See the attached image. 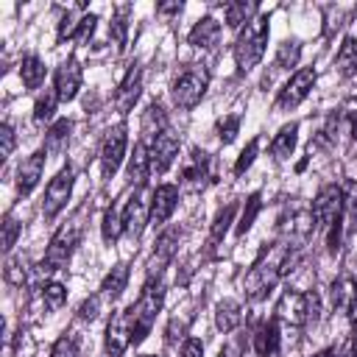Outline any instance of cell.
Wrapping results in <instances>:
<instances>
[{
	"label": "cell",
	"mask_w": 357,
	"mask_h": 357,
	"mask_svg": "<svg viewBox=\"0 0 357 357\" xmlns=\"http://www.w3.org/2000/svg\"><path fill=\"white\" fill-rule=\"evenodd\" d=\"M142 357H156V354H142Z\"/></svg>",
	"instance_id": "9f6ffc18"
},
{
	"label": "cell",
	"mask_w": 357,
	"mask_h": 357,
	"mask_svg": "<svg viewBox=\"0 0 357 357\" xmlns=\"http://www.w3.org/2000/svg\"><path fill=\"white\" fill-rule=\"evenodd\" d=\"M95 22H98V17H95V14H84V17L78 20V25H75L73 39H75V42H86V39L92 36V31H95Z\"/></svg>",
	"instance_id": "ee69618b"
},
{
	"label": "cell",
	"mask_w": 357,
	"mask_h": 357,
	"mask_svg": "<svg viewBox=\"0 0 357 357\" xmlns=\"http://www.w3.org/2000/svg\"><path fill=\"white\" fill-rule=\"evenodd\" d=\"M178 229H165L156 240V248H153V257L148 259V279H156L162 273V268L173 259L176 254V245H178Z\"/></svg>",
	"instance_id": "e0dca14e"
},
{
	"label": "cell",
	"mask_w": 357,
	"mask_h": 357,
	"mask_svg": "<svg viewBox=\"0 0 357 357\" xmlns=\"http://www.w3.org/2000/svg\"><path fill=\"white\" fill-rule=\"evenodd\" d=\"M343 195H346V206H343V215H346V231L349 234H357V181H349L346 184V190H343Z\"/></svg>",
	"instance_id": "d590c367"
},
{
	"label": "cell",
	"mask_w": 357,
	"mask_h": 357,
	"mask_svg": "<svg viewBox=\"0 0 357 357\" xmlns=\"http://www.w3.org/2000/svg\"><path fill=\"white\" fill-rule=\"evenodd\" d=\"M0 142H3L0 159H8V156L14 153V145H17V137H14V128H11V123H3V126H0Z\"/></svg>",
	"instance_id": "f6af8a7d"
},
{
	"label": "cell",
	"mask_w": 357,
	"mask_h": 357,
	"mask_svg": "<svg viewBox=\"0 0 357 357\" xmlns=\"http://www.w3.org/2000/svg\"><path fill=\"white\" fill-rule=\"evenodd\" d=\"M298 59H301V45H298L296 39H287V42H282L279 50H276L273 70H290V67L298 64Z\"/></svg>",
	"instance_id": "d6a6232c"
},
{
	"label": "cell",
	"mask_w": 357,
	"mask_h": 357,
	"mask_svg": "<svg viewBox=\"0 0 357 357\" xmlns=\"http://www.w3.org/2000/svg\"><path fill=\"white\" fill-rule=\"evenodd\" d=\"M45 151H33L28 159H22L20 170H17V192L20 195H31L33 187L39 184L42 173H45Z\"/></svg>",
	"instance_id": "ac0fdd59"
},
{
	"label": "cell",
	"mask_w": 357,
	"mask_h": 357,
	"mask_svg": "<svg viewBox=\"0 0 357 357\" xmlns=\"http://www.w3.org/2000/svg\"><path fill=\"white\" fill-rule=\"evenodd\" d=\"M206 89H209V70L201 67V64H192L184 73H178V78L173 81L170 98H173V103L178 109H192V106L201 103Z\"/></svg>",
	"instance_id": "8992f818"
},
{
	"label": "cell",
	"mask_w": 357,
	"mask_h": 357,
	"mask_svg": "<svg viewBox=\"0 0 357 357\" xmlns=\"http://www.w3.org/2000/svg\"><path fill=\"white\" fill-rule=\"evenodd\" d=\"M176 206H178V187L159 184L151 195V226H165L176 212Z\"/></svg>",
	"instance_id": "2e32d148"
},
{
	"label": "cell",
	"mask_w": 357,
	"mask_h": 357,
	"mask_svg": "<svg viewBox=\"0 0 357 357\" xmlns=\"http://www.w3.org/2000/svg\"><path fill=\"white\" fill-rule=\"evenodd\" d=\"M20 231H22V226H20V223H17V218L8 212V215L3 218V251H6V254H8V251L17 245Z\"/></svg>",
	"instance_id": "f35d334b"
},
{
	"label": "cell",
	"mask_w": 357,
	"mask_h": 357,
	"mask_svg": "<svg viewBox=\"0 0 357 357\" xmlns=\"http://www.w3.org/2000/svg\"><path fill=\"white\" fill-rule=\"evenodd\" d=\"M184 332H187V321L173 318V321H170V326H167V346H176V340H181V337H184Z\"/></svg>",
	"instance_id": "7dc6e473"
},
{
	"label": "cell",
	"mask_w": 357,
	"mask_h": 357,
	"mask_svg": "<svg viewBox=\"0 0 357 357\" xmlns=\"http://www.w3.org/2000/svg\"><path fill=\"white\" fill-rule=\"evenodd\" d=\"M81 215H84V212H75V215H73L67 223H61L59 231L50 237L47 251H45V257H42V262H39V271H42V273H56V271H61V268L70 262V257H73V251H75V245H78V240H81V231H84Z\"/></svg>",
	"instance_id": "3957f363"
},
{
	"label": "cell",
	"mask_w": 357,
	"mask_h": 357,
	"mask_svg": "<svg viewBox=\"0 0 357 357\" xmlns=\"http://www.w3.org/2000/svg\"><path fill=\"white\" fill-rule=\"evenodd\" d=\"M318 310H321V301H318L315 293H304V290L287 287L279 296L276 307H273V312H276L273 318L282 321V324H290V326H304V324L318 318Z\"/></svg>",
	"instance_id": "5b68a950"
},
{
	"label": "cell",
	"mask_w": 357,
	"mask_h": 357,
	"mask_svg": "<svg viewBox=\"0 0 357 357\" xmlns=\"http://www.w3.org/2000/svg\"><path fill=\"white\" fill-rule=\"evenodd\" d=\"M335 67L343 78L354 75L357 73V36H346L337 47V56H335Z\"/></svg>",
	"instance_id": "83f0119b"
},
{
	"label": "cell",
	"mask_w": 357,
	"mask_h": 357,
	"mask_svg": "<svg viewBox=\"0 0 357 357\" xmlns=\"http://www.w3.org/2000/svg\"><path fill=\"white\" fill-rule=\"evenodd\" d=\"M206 181H209V156L195 148L190 153L184 170H181V184L190 187V190H201Z\"/></svg>",
	"instance_id": "44dd1931"
},
{
	"label": "cell",
	"mask_w": 357,
	"mask_h": 357,
	"mask_svg": "<svg viewBox=\"0 0 357 357\" xmlns=\"http://www.w3.org/2000/svg\"><path fill=\"white\" fill-rule=\"evenodd\" d=\"M134 343V326H131V312L128 307L114 312L106 324V354L109 357H123V351Z\"/></svg>",
	"instance_id": "7c38bea8"
},
{
	"label": "cell",
	"mask_w": 357,
	"mask_h": 357,
	"mask_svg": "<svg viewBox=\"0 0 357 357\" xmlns=\"http://www.w3.org/2000/svg\"><path fill=\"white\" fill-rule=\"evenodd\" d=\"M218 357H237V346H234V343H229V346H223Z\"/></svg>",
	"instance_id": "f907efd6"
},
{
	"label": "cell",
	"mask_w": 357,
	"mask_h": 357,
	"mask_svg": "<svg viewBox=\"0 0 357 357\" xmlns=\"http://www.w3.org/2000/svg\"><path fill=\"white\" fill-rule=\"evenodd\" d=\"M139 92H142V70L139 64H131L128 73L123 75V81L117 84V92H114V109L120 114H128L134 109V103L139 100Z\"/></svg>",
	"instance_id": "9a60e30c"
},
{
	"label": "cell",
	"mask_w": 357,
	"mask_h": 357,
	"mask_svg": "<svg viewBox=\"0 0 357 357\" xmlns=\"http://www.w3.org/2000/svg\"><path fill=\"white\" fill-rule=\"evenodd\" d=\"M100 293H95V296H89L84 304H81V310H78V318L81 321H92V318H98V307H100Z\"/></svg>",
	"instance_id": "bcb514c9"
},
{
	"label": "cell",
	"mask_w": 357,
	"mask_h": 357,
	"mask_svg": "<svg viewBox=\"0 0 357 357\" xmlns=\"http://www.w3.org/2000/svg\"><path fill=\"white\" fill-rule=\"evenodd\" d=\"M343 206H346V195L343 187L337 184H324L312 201V218L321 229H332L337 223H343Z\"/></svg>",
	"instance_id": "52a82bcc"
},
{
	"label": "cell",
	"mask_w": 357,
	"mask_h": 357,
	"mask_svg": "<svg viewBox=\"0 0 357 357\" xmlns=\"http://www.w3.org/2000/svg\"><path fill=\"white\" fill-rule=\"evenodd\" d=\"M6 282H8V284H14V287H22V284L28 282V271H25L22 257H17V259H8V262H6Z\"/></svg>",
	"instance_id": "ab89813d"
},
{
	"label": "cell",
	"mask_w": 357,
	"mask_h": 357,
	"mask_svg": "<svg viewBox=\"0 0 357 357\" xmlns=\"http://www.w3.org/2000/svg\"><path fill=\"white\" fill-rule=\"evenodd\" d=\"M240 321H243V307H240V301H234V298L218 301V307H215V326H218L220 332H234V329L240 326Z\"/></svg>",
	"instance_id": "484cf974"
},
{
	"label": "cell",
	"mask_w": 357,
	"mask_h": 357,
	"mask_svg": "<svg viewBox=\"0 0 357 357\" xmlns=\"http://www.w3.org/2000/svg\"><path fill=\"white\" fill-rule=\"evenodd\" d=\"M357 298V282L351 276H340L335 284H332V304L340 310V312H349L351 301Z\"/></svg>",
	"instance_id": "4dcf8cb0"
},
{
	"label": "cell",
	"mask_w": 357,
	"mask_h": 357,
	"mask_svg": "<svg viewBox=\"0 0 357 357\" xmlns=\"http://www.w3.org/2000/svg\"><path fill=\"white\" fill-rule=\"evenodd\" d=\"M349 318H351V326L357 329V298L351 301V307H349Z\"/></svg>",
	"instance_id": "db71d44e"
},
{
	"label": "cell",
	"mask_w": 357,
	"mask_h": 357,
	"mask_svg": "<svg viewBox=\"0 0 357 357\" xmlns=\"http://www.w3.org/2000/svg\"><path fill=\"white\" fill-rule=\"evenodd\" d=\"M259 209H262V198H259V192H251L248 201H245V206H243V215H240V223H237V234H245L254 226Z\"/></svg>",
	"instance_id": "e575fe53"
},
{
	"label": "cell",
	"mask_w": 357,
	"mask_h": 357,
	"mask_svg": "<svg viewBox=\"0 0 357 357\" xmlns=\"http://www.w3.org/2000/svg\"><path fill=\"white\" fill-rule=\"evenodd\" d=\"M279 340H282V335H279V321H276V318L262 321V324L257 326L254 337H251L254 354H257V357H273V354L279 351Z\"/></svg>",
	"instance_id": "ffe728a7"
},
{
	"label": "cell",
	"mask_w": 357,
	"mask_h": 357,
	"mask_svg": "<svg viewBox=\"0 0 357 357\" xmlns=\"http://www.w3.org/2000/svg\"><path fill=\"white\" fill-rule=\"evenodd\" d=\"M187 42L195 47V50H212L218 42H220V22L215 20V17H201L192 28H190V33H187Z\"/></svg>",
	"instance_id": "d6986e66"
},
{
	"label": "cell",
	"mask_w": 357,
	"mask_h": 357,
	"mask_svg": "<svg viewBox=\"0 0 357 357\" xmlns=\"http://www.w3.org/2000/svg\"><path fill=\"white\" fill-rule=\"evenodd\" d=\"M81 78H84V73H81V64L75 59H67V61H61L56 67V73H53V89H56V95H59L61 103H70L78 95Z\"/></svg>",
	"instance_id": "5bb4252c"
},
{
	"label": "cell",
	"mask_w": 357,
	"mask_h": 357,
	"mask_svg": "<svg viewBox=\"0 0 357 357\" xmlns=\"http://www.w3.org/2000/svg\"><path fill=\"white\" fill-rule=\"evenodd\" d=\"M268 33H271V25H268V17L265 14H257L234 39V64L240 73H248L259 64V59L265 56V47H268Z\"/></svg>",
	"instance_id": "7a4b0ae2"
},
{
	"label": "cell",
	"mask_w": 357,
	"mask_h": 357,
	"mask_svg": "<svg viewBox=\"0 0 357 357\" xmlns=\"http://www.w3.org/2000/svg\"><path fill=\"white\" fill-rule=\"evenodd\" d=\"M181 8H184L181 3H162V6L156 8V11H159V14H178Z\"/></svg>",
	"instance_id": "681fc988"
},
{
	"label": "cell",
	"mask_w": 357,
	"mask_h": 357,
	"mask_svg": "<svg viewBox=\"0 0 357 357\" xmlns=\"http://www.w3.org/2000/svg\"><path fill=\"white\" fill-rule=\"evenodd\" d=\"M315 357H343V351H340L337 346H332V349H326V351H321V354H315Z\"/></svg>",
	"instance_id": "816d5d0a"
},
{
	"label": "cell",
	"mask_w": 357,
	"mask_h": 357,
	"mask_svg": "<svg viewBox=\"0 0 357 357\" xmlns=\"http://www.w3.org/2000/svg\"><path fill=\"white\" fill-rule=\"evenodd\" d=\"M56 103H61L56 89H45V95H39L36 103H33V120L36 123H47L53 117V112H56Z\"/></svg>",
	"instance_id": "836d02e7"
},
{
	"label": "cell",
	"mask_w": 357,
	"mask_h": 357,
	"mask_svg": "<svg viewBox=\"0 0 357 357\" xmlns=\"http://www.w3.org/2000/svg\"><path fill=\"white\" fill-rule=\"evenodd\" d=\"M176 153H178V137H176L170 128H165L162 134H156V137L148 142V162H151V173H156V176L167 173V167L173 165Z\"/></svg>",
	"instance_id": "4fadbf2b"
},
{
	"label": "cell",
	"mask_w": 357,
	"mask_h": 357,
	"mask_svg": "<svg viewBox=\"0 0 357 357\" xmlns=\"http://www.w3.org/2000/svg\"><path fill=\"white\" fill-rule=\"evenodd\" d=\"M257 14H259V6L254 0H231V3L223 6V17H226V25L229 28L248 25Z\"/></svg>",
	"instance_id": "603a6c76"
},
{
	"label": "cell",
	"mask_w": 357,
	"mask_h": 357,
	"mask_svg": "<svg viewBox=\"0 0 357 357\" xmlns=\"http://www.w3.org/2000/svg\"><path fill=\"white\" fill-rule=\"evenodd\" d=\"M20 78H22V86H25V89H39L42 81H45V64H42V59L33 56V53L22 56Z\"/></svg>",
	"instance_id": "f1b7e54d"
},
{
	"label": "cell",
	"mask_w": 357,
	"mask_h": 357,
	"mask_svg": "<svg viewBox=\"0 0 357 357\" xmlns=\"http://www.w3.org/2000/svg\"><path fill=\"white\" fill-rule=\"evenodd\" d=\"M50 357H78V340L73 335H61L53 349H50Z\"/></svg>",
	"instance_id": "b9f144b4"
},
{
	"label": "cell",
	"mask_w": 357,
	"mask_h": 357,
	"mask_svg": "<svg viewBox=\"0 0 357 357\" xmlns=\"http://www.w3.org/2000/svg\"><path fill=\"white\" fill-rule=\"evenodd\" d=\"M126 148H128V126L126 123H117L106 131L103 142H100V173L103 178H112L123 159H126Z\"/></svg>",
	"instance_id": "ba28073f"
},
{
	"label": "cell",
	"mask_w": 357,
	"mask_h": 357,
	"mask_svg": "<svg viewBox=\"0 0 357 357\" xmlns=\"http://www.w3.org/2000/svg\"><path fill=\"white\" fill-rule=\"evenodd\" d=\"M151 176V162H148V145L139 139L134 145V153L128 156V181L137 187H145V178Z\"/></svg>",
	"instance_id": "d4e9b609"
},
{
	"label": "cell",
	"mask_w": 357,
	"mask_h": 357,
	"mask_svg": "<svg viewBox=\"0 0 357 357\" xmlns=\"http://www.w3.org/2000/svg\"><path fill=\"white\" fill-rule=\"evenodd\" d=\"M178 357H204V343L198 337H187L181 343V354Z\"/></svg>",
	"instance_id": "c3c4849f"
},
{
	"label": "cell",
	"mask_w": 357,
	"mask_h": 357,
	"mask_svg": "<svg viewBox=\"0 0 357 357\" xmlns=\"http://www.w3.org/2000/svg\"><path fill=\"white\" fill-rule=\"evenodd\" d=\"M296 259H298V257H296L293 245H284V243L268 245V248L259 254V259L251 265V271L245 273V296H248L251 301L265 298V296L276 287V282H279L287 271H293Z\"/></svg>",
	"instance_id": "6da1fadb"
},
{
	"label": "cell",
	"mask_w": 357,
	"mask_h": 357,
	"mask_svg": "<svg viewBox=\"0 0 357 357\" xmlns=\"http://www.w3.org/2000/svg\"><path fill=\"white\" fill-rule=\"evenodd\" d=\"M349 357H357V329L351 332V343H349Z\"/></svg>",
	"instance_id": "f5cc1de1"
},
{
	"label": "cell",
	"mask_w": 357,
	"mask_h": 357,
	"mask_svg": "<svg viewBox=\"0 0 357 357\" xmlns=\"http://www.w3.org/2000/svg\"><path fill=\"white\" fill-rule=\"evenodd\" d=\"M315 81H318L315 67H301V70H296V73L290 75V81L279 89L276 112H290V109H296V106H298V103L312 92Z\"/></svg>",
	"instance_id": "9c48e42d"
},
{
	"label": "cell",
	"mask_w": 357,
	"mask_h": 357,
	"mask_svg": "<svg viewBox=\"0 0 357 357\" xmlns=\"http://www.w3.org/2000/svg\"><path fill=\"white\" fill-rule=\"evenodd\" d=\"M351 139H354V142H357V120H354V123H351Z\"/></svg>",
	"instance_id": "11a10c76"
},
{
	"label": "cell",
	"mask_w": 357,
	"mask_h": 357,
	"mask_svg": "<svg viewBox=\"0 0 357 357\" xmlns=\"http://www.w3.org/2000/svg\"><path fill=\"white\" fill-rule=\"evenodd\" d=\"M237 128H240V114H229V117H223L220 126H218V137H220V142H231V139L237 137Z\"/></svg>",
	"instance_id": "7bdbcfd3"
},
{
	"label": "cell",
	"mask_w": 357,
	"mask_h": 357,
	"mask_svg": "<svg viewBox=\"0 0 357 357\" xmlns=\"http://www.w3.org/2000/svg\"><path fill=\"white\" fill-rule=\"evenodd\" d=\"M257 151H259V139H251V142L240 151V156H237V162H234V176H243V173L251 167V162L257 159Z\"/></svg>",
	"instance_id": "60d3db41"
},
{
	"label": "cell",
	"mask_w": 357,
	"mask_h": 357,
	"mask_svg": "<svg viewBox=\"0 0 357 357\" xmlns=\"http://www.w3.org/2000/svg\"><path fill=\"white\" fill-rule=\"evenodd\" d=\"M126 284H128V265H126V262H117V265L103 276V282H100V298H103V301L120 298L123 290H126Z\"/></svg>",
	"instance_id": "7402d4cb"
},
{
	"label": "cell",
	"mask_w": 357,
	"mask_h": 357,
	"mask_svg": "<svg viewBox=\"0 0 357 357\" xmlns=\"http://www.w3.org/2000/svg\"><path fill=\"white\" fill-rule=\"evenodd\" d=\"M39 296H42V304H45L47 310H59V307H64V301H67V290H64L61 282H47Z\"/></svg>",
	"instance_id": "74e56055"
},
{
	"label": "cell",
	"mask_w": 357,
	"mask_h": 357,
	"mask_svg": "<svg viewBox=\"0 0 357 357\" xmlns=\"http://www.w3.org/2000/svg\"><path fill=\"white\" fill-rule=\"evenodd\" d=\"M73 184H75V176H73V167H61L45 187V201H42V215L45 220H53L70 201L73 195Z\"/></svg>",
	"instance_id": "30bf717a"
},
{
	"label": "cell",
	"mask_w": 357,
	"mask_h": 357,
	"mask_svg": "<svg viewBox=\"0 0 357 357\" xmlns=\"http://www.w3.org/2000/svg\"><path fill=\"white\" fill-rule=\"evenodd\" d=\"M123 231H126V226H123V212H120L117 206H109V209L103 212V220H100V234H103V240L112 245V243L120 240Z\"/></svg>",
	"instance_id": "1f68e13d"
},
{
	"label": "cell",
	"mask_w": 357,
	"mask_h": 357,
	"mask_svg": "<svg viewBox=\"0 0 357 357\" xmlns=\"http://www.w3.org/2000/svg\"><path fill=\"white\" fill-rule=\"evenodd\" d=\"M296 142H298V123H287L276 131V137L271 139V156L273 159H287L293 151H296Z\"/></svg>",
	"instance_id": "cb8c5ba5"
},
{
	"label": "cell",
	"mask_w": 357,
	"mask_h": 357,
	"mask_svg": "<svg viewBox=\"0 0 357 357\" xmlns=\"http://www.w3.org/2000/svg\"><path fill=\"white\" fill-rule=\"evenodd\" d=\"M167 128V117H165V112H162V106L159 103H151L148 109H145V114H142V142L148 145L156 134H162Z\"/></svg>",
	"instance_id": "f546056e"
},
{
	"label": "cell",
	"mask_w": 357,
	"mask_h": 357,
	"mask_svg": "<svg viewBox=\"0 0 357 357\" xmlns=\"http://www.w3.org/2000/svg\"><path fill=\"white\" fill-rule=\"evenodd\" d=\"M162 304H165V284H162V279L159 276L156 279H148L145 287H142V293H139V298L128 307L131 326H134V346L148 337V332H151V326H153Z\"/></svg>",
	"instance_id": "277c9868"
},
{
	"label": "cell",
	"mask_w": 357,
	"mask_h": 357,
	"mask_svg": "<svg viewBox=\"0 0 357 357\" xmlns=\"http://www.w3.org/2000/svg\"><path fill=\"white\" fill-rule=\"evenodd\" d=\"M234 212H237V204H229V206H223V209L218 212V218H215V223H212V234H209L212 243H220V240H223V234L229 231V226H231V220H234Z\"/></svg>",
	"instance_id": "8d00e7d4"
},
{
	"label": "cell",
	"mask_w": 357,
	"mask_h": 357,
	"mask_svg": "<svg viewBox=\"0 0 357 357\" xmlns=\"http://www.w3.org/2000/svg\"><path fill=\"white\" fill-rule=\"evenodd\" d=\"M67 139H70V120H64V117H59L50 128H47V134H45V145H42V151L47 153V156H59L61 151H64V145H67Z\"/></svg>",
	"instance_id": "4316f807"
},
{
	"label": "cell",
	"mask_w": 357,
	"mask_h": 357,
	"mask_svg": "<svg viewBox=\"0 0 357 357\" xmlns=\"http://www.w3.org/2000/svg\"><path fill=\"white\" fill-rule=\"evenodd\" d=\"M151 195H153L151 190L139 187V190L128 198V204H126V209H123V226H126V234H128L131 240H139L145 223H151Z\"/></svg>",
	"instance_id": "8fae6325"
}]
</instances>
